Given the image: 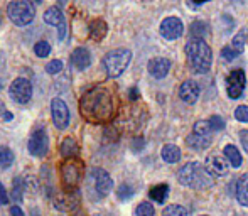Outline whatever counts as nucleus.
<instances>
[{
  "mask_svg": "<svg viewBox=\"0 0 248 216\" xmlns=\"http://www.w3.org/2000/svg\"><path fill=\"white\" fill-rule=\"evenodd\" d=\"M245 85H247V78L242 69H235L233 73H230L228 78H226V92H228L230 98L233 100L240 98L243 95Z\"/></svg>",
  "mask_w": 248,
  "mask_h": 216,
  "instance_id": "obj_11",
  "label": "nucleus"
},
{
  "mask_svg": "<svg viewBox=\"0 0 248 216\" xmlns=\"http://www.w3.org/2000/svg\"><path fill=\"white\" fill-rule=\"evenodd\" d=\"M107 32H108V26L105 20L95 19L92 24H90V36H92V39L101 41L105 36H107Z\"/></svg>",
  "mask_w": 248,
  "mask_h": 216,
  "instance_id": "obj_21",
  "label": "nucleus"
},
{
  "mask_svg": "<svg viewBox=\"0 0 248 216\" xmlns=\"http://www.w3.org/2000/svg\"><path fill=\"white\" fill-rule=\"evenodd\" d=\"M179 96L183 102L186 103H194L199 96V85L196 81H184L179 88Z\"/></svg>",
  "mask_w": 248,
  "mask_h": 216,
  "instance_id": "obj_16",
  "label": "nucleus"
},
{
  "mask_svg": "<svg viewBox=\"0 0 248 216\" xmlns=\"http://www.w3.org/2000/svg\"><path fill=\"white\" fill-rule=\"evenodd\" d=\"M225 155L226 159H228L230 166L235 167V169H238L240 166H242V155H240L238 149L235 147V145H226L225 147Z\"/></svg>",
  "mask_w": 248,
  "mask_h": 216,
  "instance_id": "obj_25",
  "label": "nucleus"
},
{
  "mask_svg": "<svg viewBox=\"0 0 248 216\" xmlns=\"http://www.w3.org/2000/svg\"><path fill=\"white\" fill-rule=\"evenodd\" d=\"M14 164V152L9 147L0 145V169H7Z\"/></svg>",
  "mask_w": 248,
  "mask_h": 216,
  "instance_id": "obj_28",
  "label": "nucleus"
},
{
  "mask_svg": "<svg viewBox=\"0 0 248 216\" xmlns=\"http://www.w3.org/2000/svg\"><path fill=\"white\" fill-rule=\"evenodd\" d=\"M61 69H62V61H59V59H52L51 62L46 64V71L49 73V75H58Z\"/></svg>",
  "mask_w": 248,
  "mask_h": 216,
  "instance_id": "obj_36",
  "label": "nucleus"
},
{
  "mask_svg": "<svg viewBox=\"0 0 248 216\" xmlns=\"http://www.w3.org/2000/svg\"><path fill=\"white\" fill-rule=\"evenodd\" d=\"M240 140H242L243 149H245V151L248 152V130L240 132Z\"/></svg>",
  "mask_w": 248,
  "mask_h": 216,
  "instance_id": "obj_41",
  "label": "nucleus"
},
{
  "mask_svg": "<svg viewBox=\"0 0 248 216\" xmlns=\"http://www.w3.org/2000/svg\"><path fill=\"white\" fill-rule=\"evenodd\" d=\"M2 111H3V113H5V107H3V103L0 102V113H2Z\"/></svg>",
  "mask_w": 248,
  "mask_h": 216,
  "instance_id": "obj_46",
  "label": "nucleus"
},
{
  "mask_svg": "<svg viewBox=\"0 0 248 216\" xmlns=\"http://www.w3.org/2000/svg\"><path fill=\"white\" fill-rule=\"evenodd\" d=\"M170 69V61L166 58H154L149 61V73L154 78L160 79L169 73Z\"/></svg>",
  "mask_w": 248,
  "mask_h": 216,
  "instance_id": "obj_15",
  "label": "nucleus"
},
{
  "mask_svg": "<svg viewBox=\"0 0 248 216\" xmlns=\"http://www.w3.org/2000/svg\"><path fill=\"white\" fill-rule=\"evenodd\" d=\"M177 179L183 186H189L193 189H208L213 186V179L206 167L201 162H187L181 167Z\"/></svg>",
  "mask_w": 248,
  "mask_h": 216,
  "instance_id": "obj_3",
  "label": "nucleus"
},
{
  "mask_svg": "<svg viewBox=\"0 0 248 216\" xmlns=\"http://www.w3.org/2000/svg\"><path fill=\"white\" fill-rule=\"evenodd\" d=\"M186 56H187V62H189V66L193 68L194 73L204 75L211 68L213 54H211V47L206 44V41L193 39L191 37V41L186 46Z\"/></svg>",
  "mask_w": 248,
  "mask_h": 216,
  "instance_id": "obj_2",
  "label": "nucleus"
},
{
  "mask_svg": "<svg viewBox=\"0 0 248 216\" xmlns=\"http://www.w3.org/2000/svg\"><path fill=\"white\" fill-rule=\"evenodd\" d=\"M10 198H12L16 203H20L24 200V179L22 177H16L14 179V187L12 193H10Z\"/></svg>",
  "mask_w": 248,
  "mask_h": 216,
  "instance_id": "obj_27",
  "label": "nucleus"
},
{
  "mask_svg": "<svg viewBox=\"0 0 248 216\" xmlns=\"http://www.w3.org/2000/svg\"><path fill=\"white\" fill-rule=\"evenodd\" d=\"M139 98V90L137 88H132L130 90V100H137Z\"/></svg>",
  "mask_w": 248,
  "mask_h": 216,
  "instance_id": "obj_43",
  "label": "nucleus"
},
{
  "mask_svg": "<svg viewBox=\"0 0 248 216\" xmlns=\"http://www.w3.org/2000/svg\"><path fill=\"white\" fill-rule=\"evenodd\" d=\"M186 142L194 151H204V149H208L209 145H211V139L204 137V135H201V134H196V132H193V134L186 139Z\"/></svg>",
  "mask_w": 248,
  "mask_h": 216,
  "instance_id": "obj_19",
  "label": "nucleus"
},
{
  "mask_svg": "<svg viewBox=\"0 0 248 216\" xmlns=\"http://www.w3.org/2000/svg\"><path fill=\"white\" fill-rule=\"evenodd\" d=\"M44 22L49 24V26H62L66 22L64 20V14L58 9V7H49V9L44 12Z\"/></svg>",
  "mask_w": 248,
  "mask_h": 216,
  "instance_id": "obj_20",
  "label": "nucleus"
},
{
  "mask_svg": "<svg viewBox=\"0 0 248 216\" xmlns=\"http://www.w3.org/2000/svg\"><path fill=\"white\" fill-rule=\"evenodd\" d=\"M79 113L88 123H108L117 113L115 96L110 86L96 85L79 98Z\"/></svg>",
  "mask_w": 248,
  "mask_h": 216,
  "instance_id": "obj_1",
  "label": "nucleus"
},
{
  "mask_svg": "<svg viewBox=\"0 0 248 216\" xmlns=\"http://www.w3.org/2000/svg\"><path fill=\"white\" fill-rule=\"evenodd\" d=\"M162 216H187V211L179 204H170L162 211Z\"/></svg>",
  "mask_w": 248,
  "mask_h": 216,
  "instance_id": "obj_29",
  "label": "nucleus"
},
{
  "mask_svg": "<svg viewBox=\"0 0 248 216\" xmlns=\"http://www.w3.org/2000/svg\"><path fill=\"white\" fill-rule=\"evenodd\" d=\"M34 53H36L39 58H46L51 53V44L47 41H39V43L34 46Z\"/></svg>",
  "mask_w": 248,
  "mask_h": 216,
  "instance_id": "obj_31",
  "label": "nucleus"
},
{
  "mask_svg": "<svg viewBox=\"0 0 248 216\" xmlns=\"http://www.w3.org/2000/svg\"><path fill=\"white\" fill-rule=\"evenodd\" d=\"M66 34H68V27H66V22H64L62 26L58 27V37H59V41H64L66 39Z\"/></svg>",
  "mask_w": 248,
  "mask_h": 216,
  "instance_id": "obj_40",
  "label": "nucleus"
},
{
  "mask_svg": "<svg viewBox=\"0 0 248 216\" xmlns=\"http://www.w3.org/2000/svg\"><path fill=\"white\" fill-rule=\"evenodd\" d=\"M191 36L193 39H204L206 36H209V27L206 22H201V20H196L191 26Z\"/></svg>",
  "mask_w": 248,
  "mask_h": 216,
  "instance_id": "obj_26",
  "label": "nucleus"
},
{
  "mask_svg": "<svg viewBox=\"0 0 248 216\" xmlns=\"http://www.w3.org/2000/svg\"><path fill=\"white\" fill-rule=\"evenodd\" d=\"M7 15L10 22H14L16 26H27L36 17V9L29 0H16L7 5Z\"/></svg>",
  "mask_w": 248,
  "mask_h": 216,
  "instance_id": "obj_6",
  "label": "nucleus"
},
{
  "mask_svg": "<svg viewBox=\"0 0 248 216\" xmlns=\"http://www.w3.org/2000/svg\"><path fill=\"white\" fill-rule=\"evenodd\" d=\"M73 216H86V215H85V211H81V210H76V211H75V215H73Z\"/></svg>",
  "mask_w": 248,
  "mask_h": 216,
  "instance_id": "obj_45",
  "label": "nucleus"
},
{
  "mask_svg": "<svg viewBox=\"0 0 248 216\" xmlns=\"http://www.w3.org/2000/svg\"><path fill=\"white\" fill-rule=\"evenodd\" d=\"M0 20H2V15H0Z\"/></svg>",
  "mask_w": 248,
  "mask_h": 216,
  "instance_id": "obj_48",
  "label": "nucleus"
},
{
  "mask_svg": "<svg viewBox=\"0 0 248 216\" xmlns=\"http://www.w3.org/2000/svg\"><path fill=\"white\" fill-rule=\"evenodd\" d=\"M59 152H61V155L64 159H75L76 155L79 154L78 142L71 137H66L64 140L61 142V145H59Z\"/></svg>",
  "mask_w": 248,
  "mask_h": 216,
  "instance_id": "obj_18",
  "label": "nucleus"
},
{
  "mask_svg": "<svg viewBox=\"0 0 248 216\" xmlns=\"http://www.w3.org/2000/svg\"><path fill=\"white\" fill-rule=\"evenodd\" d=\"M9 203V194H7V189L3 187V184L0 183V204H7Z\"/></svg>",
  "mask_w": 248,
  "mask_h": 216,
  "instance_id": "obj_39",
  "label": "nucleus"
},
{
  "mask_svg": "<svg viewBox=\"0 0 248 216\" xmlns=\"http://www.w3.org/2000/svg\"><path fill=\"white\" fill-rule=\"evenodd\" d=\"M85 174V164L79 161L78 157L75 159H64L59 166V176H61V183L66 193L76 191L79 186Z\"/></svg>",
  "mask_w": 248,
  "mask_h": 216,
  "instance_id": "obj_4",
  "label": "nucleus"
},
{
  "mask_svg": "<svg viewBox=\"0 0 248 216\" xmlns=\"http://www.w3.org/2000/svg\"><path fill=\"white\" fill-rule=\"evenodd\" d=\"M27 149H29L31 155H34V157H44L47 154V151H49V137H47L44 128L34 132L32 137L29 139Z\"/></svg>",
  "mask_w": 248,
  "mask_h": 216,
  "instance_id": "obj_10",
  "label": "nucleus"
},
{
  "mask_svg": "<svg viewBox=\"0 0 248 216\" xmlns=\"http://www.w3.org/2000/svg\"><path fill=\"white\" fill-rule=\"evenodd\" d=\"M2 88H3V81L0 79V90H2Z\"/></svg>",
  "mask_w": 248,
  "mask_h": 216,
  "instance_id": "obj_47",
  "label": "nucleus"
},
{
  "mask_svg": "<svg viewBox=\"0 0 248 216\" xmlns=\"http://www.w3.org/2000/svg\"><path fill=\"white\" fill-rule=\"evenodd\" d=\"M184 26L177 17H167V19L162 20L160 24V34L162 37H166L167 41H174L183 34Z\"/></svg>",
  "mask_w": 248,
  "mask_h": 216,
  "instance_id": "obj_13",
  "label": "nucleus"
},
{
  "mask_svg": "<svg viewBox=\"0 0 248 216\" xmlns=\"http://www.w3.org/2000/svg\"><path fill=\"white\" fill-rule=\"evenodd\" d=\"M79 203V191H71V193H61L54 198V206L59 211H76Z\"/></svg>",
  "mask_w": 248,
  "mask_h": 216,
  "instance_id": "obj_14",
  "label": "nucleus"
},
{
  "mask_svg": "<svg viewBox=\"0 0 248 216\" xmlns=\"http://www.w3.org/2000/svg\"><path fill=\"white\" fill-rule=\"evenodd\" d=\"M9 95L19 105H26L32 98V85L27 78H16L10 83Z\"/></svg>",
  "mask_w": 248,
  "mask_h": 216,
  "instance_id": "obj_7",
  "label": "nucleus"
},
{
  "mask_svg": "<svg viewBox=\"0 0 248 216\" xmlns=\"http://www.w3.org/2000/svg\"><path fill=\"white\" fill-rule=\"evenodd\" d=\"M51 117H52V123L58 130H64L69 125V108L62 102L61 98H54L51 102Z\"/></svg>",
  "mask_w": 248,
  "mask_h": 216,
  "instance_id": "obj_9",
  "label": "nucleus"
},
{
  "mask_svg": "<svg viewBox=\"0 0 248 216\" xmlns=\"http://www.w3.org/2000/svg\"><path fill=\"white\" fill-rule=\"evenodd\" d=\"M10 215H12V216H26V215H24V211L20 210L19 206H12V208H10Z\"/></svg>",
  "mask_w": 248,
  "mask_h": 216,
  "instance_id": "obj_42",
  "label": "nucleus"
},
{
  "mask_svg": "<svg viewBox=\"0 0 248 216\" xmlns=\"http://www.w3.org/2000/svg\"><path fill=\"white\" fill-rule=\"evenodd\" d=\"M132 59V53L128 49H113L103 58V68L108 78H118L127 69Z\"/></svg>",
  "mask_w": 248,
  "mask_h": 216,
  "instance_id": "obj_5",
  "label": "nucleus"
},
{
  "mask_svg": "<svg viewBox=\"0 0 248 216\" xmlns=\"http://www.w3.org/2000/svg\"><path fill=\"white\" fill-rule=\"evenodd\" d=\"M135 215L137 216H154L155 211H154V206L150 203H140L135 210Z\"/></svg>",
  "mask_w": 248,
  "mask_h": 216,
  "instance_id": "obj_34",
  "label": "nucleus"
},
{
  "mask_svg": "<svg viewBox=\"0 0 248 216\" xmlns=\"http://www.w3.org/2000/svg\"><path fill=\"white\" fill-rule=\"evenodd\" d=\"M208 122H209V127L213 128V132H219V130L225 128V120H223L219 115H213Z\"/></svg>",
  "mask_w": 248,
  "mask_h": 216,
  "instance_id": "obj_35",
  "label": "nucleus"
},
{
  "mask_svg": "<svg viewBox=\"0 0 248 216\" xmlns=\"http://www.w3.org/2000/svg\"><path fill=\"white\" fill-rule=\"evenodd\" d=\"M238 54L240 53H236V51L233 49V47H223V49H221V56L226 59V61H233V59H235Z\"/></svg>",
  "mask_w": 248,
  "mask_h": 216,
  "instance_id": "obj_38",
  "label": "nucleus"
},
{
  "mask_svg": "<svg viewBox=\"0 0 248 216\" xmlns=\"http://www.w3.org/2000/svg\"><path fill=\"white\" fill-rule=\"evenodd\" d=\"M236 198L238 203L243 206H248V174H243L238 179V186H236Z\"/></svg>",
  "mask_w": 248,
  "mask_h": 216,
  "instance_id": "obj_24",
  "label": "nucleus"
},
{
  "mask_svg": "<svg viewBox=\"0 0 248 216\" xmlns=\"http://www.w3.org/2000/svg\"><path fill=\"white\" fill-rule=\"evenodd\" d=\"M3 118H5L7 122H10V120H12V118H14V115L10 113V111H5V113H3Z\"/></svg>",
  "mask_w": 248,
  "mask_h": 216,
  "instance_id": "obj_44",
  "label": "nucleus"
},
{
  "mask_svg": "<svg viewBox=\"0 0 248 216\" xmlns=\"http://www.w3.org/2000/svg\"><path fill=\"white\" fill-rule=\"evenodd\" d=\"M88 177H90V184H93V187H95L98 196L103 198L110 194L111 187H113V181H111L110 174H108L107 170L95 167V169H92Z\"/></svg>",
  "mask_w": 248,
  "mask_h": 216,
  "instance_id": "obj_8",
  "label": "nucleus"
},
{
  "mask_svg": "<svg viewBox=\"0 0 248 216\" xmlns=\"http://www.w3.org/2000/svg\"><path fill=\"white\" fill-rule=\"evenodd\" d=\"M245 39H247V31L245 29H243L242 32H238L235 37H233L232 47L236 51V53H242V51H243V46H245Z\"/></svg>",
  "mask_w": 248,
  "mask_h": 216,
  "instance_id": "obj_30",
  "label": "nucleus"
},
{
  "mask_svg": "<svg viewBox=\"0 0 248 216\" xmlns=\"http://www.w3.org/2000/svg\"><path fill=\"white\" fill-rule=\"evenodd\" d=\"M204 167L209 172V176H215V177H223L230 172V162L219 154L209 155V157L206 159Z\"/></svg>",
  "mask_w": 248,
  "mask_h": 216,
  "instance_id": "obj_12",
  "label": "nucleus"
},
{
  "mask_svg": "<svg viewBox=\"0 0 248 216\" xmlns=\"http://www.w3.org/2000/svg\"><path fill=\"white\" fill-rule=\"evenodd\" d=\"M149 196H150V200L155 201V203H159V204L166 203L167 196H169V186H167V184L154 186L152 189L149 191Z\"/></svg>",
  "mask_w": 248,
  "mask_h": 216,
  "instance_id": "obj_23",
  "label": "nucleus"
},
{
  "mask_svg": "<svg viewBox=\"0 0 248 216\" xmlns=\"http://www.w3.org/2000/svg\"><path fill=\"white\" fill-rule=\"evenodd\" d=\"M117 196H118V200H122V201L130 200V198L134 196V189H132V186H128V184H122L117 191Z\"/></svg>",
  "mask_w": 248,
  "mask_h": 216,
  "instance_id": "obj_33",
  "label": "nucleus"
},
{
  "mask_svg": "<svg viewBox=\"0 0 248 216\" xmlns=\"http://www.w3.org/2000/svg\"><path fill=\"white\" fill-rule=\"evenodd\" d=\"M71 61L76 69L83 71V69H86L92 64V54H90V51L86 47H76L71 54Z\"/></svg>",
  "mask_w": 248,
  "mask_h": 216,
  "instance_id": "obj_17",
  "label": "nucleus"
},
{
  "mask_svg": "<svg viewBox=\"0 0 248 216\" xmlns=\"http://www.w3.org/2000/svg\"><path fill=\"white\" fill-rule=\"evenodd\" d=\"M235 118L238 122H243V123H247V122H248V107L242 105V107L236 108V110H235Z\"/></svg>",
  "mask_w": 248,
  "mask_h": 216,
  "instance_id": "obj_37",
  "label": "nucleus"
},
{
  "mask_svg": "<svg viewBox=\"0 0 248 216\" xmlns=\"http://www.w3.org/2000/svg\"><path fill=\"white\" fill-rule=\"evenodd\" d=\"M193 132H196V134H201V135H204V137H209V139H211L213 128L209 127V122H198V123L194 125Z\"/></svg>",
  "mask_w": 248,
  "mask_h": 216,
  "instance_id": "obj_32",
  "label": "nucleus"
},
{
  "mask_svg": "<svg viewBox=\"0 0 248 216\" xmlns=\"http://www.w3.org/2000/svg\"><path fill=\"white\" fill-rule=\"evenodd\" d=\"M160 155H162V159L166 162L176 164V162H179V159H181V151H179V147H177V145L167 144V145H164V147H162Z\"/></svg>",
  "mask_w": 248,
  "mask_h": 216,
  "instance_id": "obj_22",
  "label": "nucleus"
}]
</instances>
